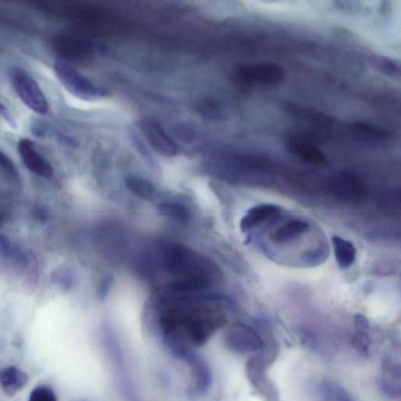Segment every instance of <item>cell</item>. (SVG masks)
I'll return each instance as SVG.
<instances>
[{"mask_svg":"<svg viewBox=\"0 0 401 401\" xmlns=\"http://www.w3.org/2000/svg\"><path fill=\"white\" fill-rule=\"evenodd\" d=\"M158 324L169 351L202 347L226 323L219 299L164 288L156 298Z\"/></svg>","mask_w":401,"mask_h":401,"instance_id":"1","label":"cell"},{"mask_svg":"<svg viewBox=\"0 0 401 401\" xmlns=\"http://www.w3.org/2000/svg\"><path fill=\"white\" fill-rule=\"evenodd\" d=\"M157 263L172 277L169 290L184 292H202L212 285L216 268L204 257L189 248L175 243H162L158 247Z\"/></svg>","mask_w":401,"mask_h":401,"instance_id":"2","label":"cell"},{"mask_svg":"<svg viewBox=\"0 0 401 401\" xmlns=\"http://www.w3.org/2000/svg\"><path fill=\"white\" fill-rule=\"evenodd\" d=\"M10 77L22 102L38 114H46L49 107L47 100L36 81L26 71L17 67L10 70Z\"/></svg>","mask_w":401,"mask_h":401,"instance_id":"3","label":"cell"},{"mask_svg":"<svg viewBox=\"0 0 401 401\" xmlns=\"http://www.w3.org/2000/svg\"><path fill=\"white\" fill-rule=\"evenodd\" d=\"M55 74L63 87L76 97L91 100L105 97L106 90L96 86L74 67L65 63H56Z\"/></svg>","mask_w":401,"mask_h":401,"instance_id":"4","label":"cell"},{"mask_svg":"<svg viewBox=\"0 0 401 401\" xmlns=\"http://www.w3.org/2000/svg\"><path fill=\"white\" fill-rule=\"evenodd\" d=\"M105 349L114 369L118 389L127 401H141L128 375L122 348L114 336L107 332L103 338Z\"/></svg>","mask_w":401,"mask_h":401,"instance_id":"5","label":"cell"},{"mask_svg":"<svg viewBox=\"0 0 401 401\" xmlns=\"http://www.w3.org/2000/svg\"><path fill=\"white\" fill-rule=\"evenodd\" d=\"M237 76L248 86L276 87L283 82L285 74L280 65L263 62L240 66Z\"/></svg>","mask_w":401,"mask_h":401,"instance_id":"6","label":"cell"},{"mask_svg":"<svg viewBox=\"0 0 401 401\" xmlns=\"http://www.w3.org/2000/svg\"><path fill=\"white\" fill-rule=\"evenodd\" d=\"M226 346L239 354L256 352L263 347V342L258 332L243 323H235L229 327L225 335Z\"/></svg>","mask_w":401,"mask_h":401,"instance_id":"7","label":"cell"},{"mask_svg":"<svg viewBox=\"0 0 401 401\" xmlns=\"http://www.w3.org/2000/svg\"><path fill=\"white\" fill-rule=\"evenodd\" d=\"M171 353L189 366L194 378V391L197 393H205L212 383L211 370L206 360L191 348H179Z\"/></svg>","mask_w":401,"mask_h":401,"instance_id":"8","label":"cell"},{"mask_svg":"<svg viewBox=\"0 0 401 401\" xmlns=\"http://www.w3.org/2000/svg\"><path fill=\"white\" fill-rule=\"evenodd\" d=\"M140 127L151 148L158 154L165 157H173L177 154V144L160 123L153 120H144L140 122Z\"/></svg>","mask_w":401,"mask_h":401,"instance_id":"9","label":"cell"},{"mask_svg":"<svg viewBox=\"0 0 401 401\" xmlns=\"http://www.w3.org/2000/svg\"><path fill=\"white\" fill-rule=\"evenodd\" d=\"M246 372L248 380L268 401H279V394L266 373V364L262 358L255 357L248 360Z\"/></svg>","mask_w":401,"mask_h":401,"instance_id":"10","label":"cell"},{"mask_svg":"<svg viewBox=\"0 0 401 401\" xmlns=\"http://www.w3.org/2000/svg\"><path fill=\"white\" fill-rule=\"evenodd\" d=\"M19 153L25 166L39 177L49 178L54 174L52 164L39 153L30 139H21L18 145Z\"/></svg>","mask_w":401,"mask_h":401,"instance_id":"11","label":"cell"},{"mask_svg":"<svg viewBox=\"0 0 401 401\" xmlns=\"http://www.w3.org/2000/svg\"><path fill=\"white\" fill-rule=\"evenodd\" d=\"M286 149L292 155L314 165L323 166L327 162L326 155L307 140L291 135L286 139Z\"/></svg>","mask_w":401,"mask_h":401,"instance_id":"12","label":"cell"},{"mask_svg":"<svg viewBox=\"0 0 401 401\" xmlns=\"http://www.w3.org/2000/svg\"><path fill=\"white\" fill-rule=\"evenodd\" d=\"M349 131L355 139L367 144L385 143L391 136L385 129L362 122L350 124Z\"/></svg>","mask_w":401,"mask_h":401,"instance_id":"13","label":"cell"},{"mask_svg":"<svg viewBox=\"0 0 401 401\" xmlns=\"http://www.w3.org/2000/svg\"><path fill=\"white\" fill-rule=\"evenodd\" d=\"M382 388L389 397L398 398L401 394L400 366L391 358L384 360L382 365Z\"/></svg>","mask_w":401,"mask_h":401,"instance_id":"14","label":"cell"},{"mask_svg":"<svg viewBox=\"0 0 401 401\" xmlns=\"http://www.w3.org/2000/svg\"><path fill=\"white\" fill-rule=\"evenodd\" d=\"M30 376L16 367L9 366L0 370V386L8 396H14L27 385Z\"/></svg>","mask_w":401,"mask_h":401,"instance_id":"15","label":"cell"},{"mask_svg":"<svg viewBox=\"0 0 401 401\" xmlns=\"http://www.w3.org/2000/svg\"><path fill=\"white\" fill-rule=\"evenodd\" d=\"M281 211V208L274 204H261L254 206L248 210L241 218L240 229L242 232L246 233L264 220L277 216Z\"/></svg>","mask_w":401,"mask_h":401,"instance_id":"16","label":"cell"},{"mask_svg":"<svg viewBox=\"0 0 401 401\" xmlns=\"http://www.w3.org/2000/svg\"><path fill=\"white\" fill-rule=\"evenodd\" d=\"M332 188L338 195L347 199L358 197L363 191V185L357 177L351 174L343 173L332 180Z\"/></svg>","mask_w":401,"mask_h":401,"instance_id":"17","label":"cell"},{"mask_svg":"<svg viewBox=\"0 0 401 401\" xmlns=\"http://www.w3.org/2000/svg\"><path fill=\"white\" fill-rule=\"evenodd\" d=\"M332 242L338 268L347 270L351 267L357 255V250L353 243L338 236H333Z\"/></svg>","mask_w":401,"mask_h":401,"instance_id":"18","label":"cell"},{"mask_svg":"<svg viewBox=\"0 0 401 401\" xmlns=\"http://www.w3.org/2000/svg\"><path fill=\"white\" fill-rule=\"evenodd\" d=\"M310 230V224L301 219H293L287 222L271 234V239L278 244H284L298 238Z\"/></svg>","mask_w":401,"mask_h":401,"instance_id":"19","label":"cell"},{"mask_svg":"<svg viewBox=\"0 0 401 401\" xmlns=\"http://www.w3.org/2000/svg\"><path fill=\"white\" fill-rule=\"evenodd\" d=\"M285 109L290 115L301 120L312 123L320 127H329L332 124V118L322 113L314 111L296 104H287Z\"/></svg>","mask_w":401,"mask_h":401,"instance_id":"20","label":"cell"},{"mask_svg":"<svg viewBox=\"0 0 401 401\" xmlns=\"http://www.w3.org/2000/svg\"><path fill=\"white\" fill-rule=\"evenodd\" d=\"M125 183L128 189L141 199L151 201L155 197L156 188L148 179L137 175H129Z\"/></svg>","mask_w":401,"mask_h":401,"instance_id":"21","label":"cell"},{"mask_svg":"<svg viewBox=\"0 0 401 401\" xmlns=\"http://www.w3.org/2000/svg\"><path fill=\"white\" fill-rule=\"evenodd\" d=\"M159 211L162 216L173 219L180 223H188L191 220V211L189 208L175 202H162L159 206Z\"/></svg>","mask_w":401,"mask_h":401,"instance_id":"22","label":"cell"},{"mask_svg":"<svg viewBox=\"0 0 401 401\" xmlns=\"http://www.w3.org/2000/svg\"><path fill=\"white\" fill-rule=\"evenodd\" d=\"M376 66L378 70L389 77L394 78L400 77V66L395 61L388 58H378L376 61Z\"/></svg>","mask_w":401,"mask_h":401,"instance_id":"23","label":"cell"},{"mask_svg":"<svg viewBox=\"0 0 401 401\" xmlns=\"http://www.w3.org/2000/svg\"><path fill=\"white\" fill-rule=\"evenodd\" d=\"M28 401H58V398L52 387L41 385L33 389Z\"/></svg>","mask_w":401,"mask_h":401,"instance_id":"24","label":"cell"},{"mask_svg":"<svg viewBox=\"0 0 401 401\" xmlns=\"http://www.w3.org/2000/svg\"><path fill=\"white\" fill-rule=\"evenodd\" d=\"M323 389L325 394L331 401H354L345 389L340 387L327 384Z\"/></svg>","mask_w":401,"mask_h":401,"instance_id":"25","label":"cell"},{"mask_svg":"<svg viewBox=\"0 0 401 401\" xmlns=\"http://www.w3.org/2000/svg\"><path fill=\"white\" fill-rule=\"evenodd\" d=\"M370 341L366 332L358 331L353 338V346L358 352L367 354L369 350Z\"/></svg>","mask_w":401,"mask_h":401,"instance_id":"26","label":"cell"},{"mask_svg":"<svg viewBox=\"0 0 401 401\" xmlns=\"http://www.w3.org/2000/svg\"><path fill=\"white\" fill-rule=\"evenodd\" d=\"M354 324L356 327H357L358 331L367 332L369 329L368 319L361 314H357L355 316Z\"/></svg>","mask_w":401,"mask_h":401,"instance_id":"27","label":"cell"},{"mask_svg":"<svg viewBox=\"0 0 401 401\" xmlns=\"http://www.w3.org/2000/svg\"><path fill=\"white\" fill-rule=\"evenodd\" d=\"M178 136L180 139H183L185 141L191 140L193 138V135H192V131L190 129L184 127H179L178 129Z\"/></svg>","mask_w":401,"mask_h":401,"instance_id":"28","label":"cell"},{"mask_svg":"<svg viewBox=\"0 0 401 401\" xmlns=\"http://www.w3.org/2000/svg\"><path fill=\"white\" fill-rule=\"evenodd\" d=\"M111 281L112 279L110 278V277H107V278L105 279L103 285L101 286L100 292L101 294H102V296H105L107 291H109V286H111Z\"/></svg>","mask_w":401,"mask_h":401,"instance_id":"29","label":"cell"},{"mask_svg":"<svg viewBox=\"0 0 401 401\" xmlns=\"http://www.w3.org/2000/svg\"><path fill=\"white\" fill-rule=\"evenodd\" d=\"M0 164L8 169H12V164H11L8 157L4 155L1 151H0Z\"/></svg>","mask_w":401,"mask_h":401,"instance_id":"30","label":"cell"}]
</instances>
